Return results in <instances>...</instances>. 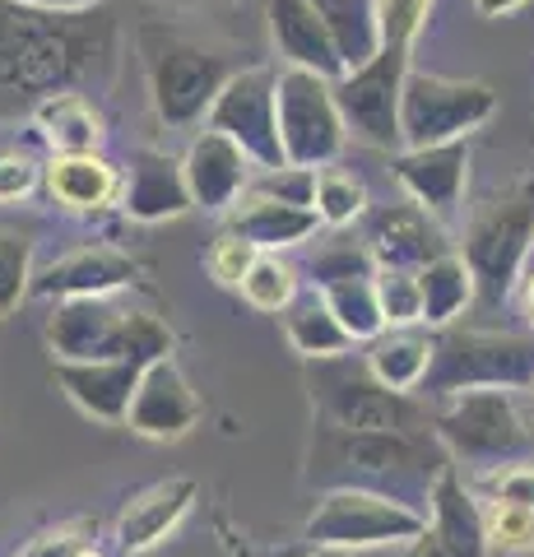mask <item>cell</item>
Wrapping results in <instances>:
<instances>
[{"label": "cell", "mask_w": 534, "mask_h": 557, "mask_svg": "<svg viewBox=\"0 0 534 557\" xmlns=\"http://www.w3.org/2000/svg\"><path fill=\"white\" fill-rule=\"evenodd\" d=\"M312 278L316 293L325 298V307L335 311V321L349 330V339H376L386 330L382 302H376V260L368 247H353V242H339V247H325L312 260Z\"/></svg>", "instance_id": "5bb4252c"}, {"label": "cell", "mask_w": 534, "mask_h": 557, "mask_svg": "<svg viewBox=\"0 0 534 557\" xmlns=\"http://www.w3.org/2000/svg\"><path fill=\"white\" fill-rule=\"evenodd\" d=\"M116 65V20L108 10L57 14L0 0V116L33 112L57 94L102 84Z\"/></svg>", "instance_id": "6da1fadb"}, {"label": "cell", "mask_w": 534, "mask_h": 557, "mask_svg": "<svg viewBox=\"0 0 534 557\" xmlns=\"http://www.w3.org/2000/svg\"><path fill=\"white\" fill-rule=\"evenodd\" d=\"M126 423H131V432L153 437V442H177L200 423V399L191 395V386H186V376L172 358L145 368Z\"/></svg>", "instance_id": "ac0fdd59"}, {"label": "cell", "mask_w": 534, "mask_h": 557, "mask_svg": "<svg viewBox=\"0 0 534 557\" xmlns=\"http://www.w3.org/2000/svg\"><path fill=\"white\" fill-rule=\"evenodd\" d=\"M122 190H126V177L108 159H98V153H57L47 163V196L65 209H79V214H98L108 205H122Z\"/></svg>", "instance_id": "cb8c5ba5"}, {"label": "cell", "mask_w": 534, "mask_h": 557, "mask_svg": "<svg viewBox=\"0 0 534 557\" xmlns=\"http://www.w3.org/2000/svg\"><path fill=\"white\" fill-rule=\"evenodd\" d=\"M433 534L451 557H484L488 553V530H484V507L470 493V483L456 479V469H446L433 487Z\"/></svg>", "instance_id": "484cf974"}, {"label": "cell", "mask_w": 534, "mask_h": 557, "mask_svg": "<svg viewBox=\"0 0 534 557\" xmlns=\"http://www.w3.org/2000/svg\"><path fill=\"white\" fill-rule=\"evenodd\" d=\"M307 395H312L316 423L344 432H433V409L413 395H400L372 376L368 358L353 354L307 362Z\"/></svg>", "instance_id": "277c9868"}, {"label": "cell", "mask_w": 534, "mask_h": 557, "mask_svg": "<svg viewBox=\"0 0 534 557\" xmlns=\"http://www.w3.org/2000/svg\"><path fill=\"white\" fill-rule=\"evenodd\" d=\"M210 131L228 135L233 145H243V153L261 172L288 163L284 145H280V108H274L270 70H237V75L223 84V94L210 108Z\"/></svg>", "instance_id": "4fadbf2b"}, {"label": "cell", "mask_w": 534, "mask_h": 557, "mask_svg": "<svg viewBox=\"0 0 534 557\" xmlns=\"http://www.w3.org/2000/svg\"><path fill=\"white\" fill-rule=\"evenodd\" d=\"M433 0H376V24H382V47H413L423 33Z\"/></svg>", "instance_id": "74e56055"}, {"label": "cell", "mask_w": 534, "mask_h": 557, "mask_svg": "<svg viewBox=\"0 0 534 557\" xmlns=\"http://www.w3.org/2000/svg\"><path fill=\"white\" fill-rule=\"evenodd\" d=\"M251 159L243 153V145H233L228 135H219L204 126L191 149L182 159V172H186V186H191V205L200 209H233L237 200L247 196L251 186Z\"/></svg>", "instance_id": "d6986e66"}, {"label": "cell", "mask_w": 534, "mask_h": 557, "mask_svg": "<svg viewBox=\"0 0 534 557\" xmlns=\"http://www.w3.org/2000/svg\"><path fill=\"white\" fill-rule=\"evenodd\" d=\"M265 20H270L274 51L288 61V70H312V75L331 79V84L349 75L339 61L331 28H325L312 0H265Z\"/></svg>", "instance_id": "e0dca14e"}, {"label": "cell", "mask_w": 534, "mask_h": 557, "mask_svg": "<svg viewBox=\"0 0 534 557\" xmlns=\"http://www.w3.org/2000/svg\"><path fill=\"white\" fill-rule=\"evenodd\" d=\"M525 0H474L479 14H507V10H521Z\"/></svg>", "instance_id": "bcb514c9"}, {"label": "cell", "mask_w": 534, "mask_h": 557, "mask_svg": "<svg viewBox=\"0 0 534 557\" xmlns=\"http://www.w3.org/2000/svg\"><path fill=\"white\" fill-rule=\"evenodd\" d=\"M316 228H321L316 209H293L270 196H256V190H247V196L228 209V233L251 242L256 251L298 247V242H307Z\"/></svg>", "instance_id": "d4e9b609"}, {"label": "cell", "mask_w": 534, "mask_h": 557, "mask_svg": "<svg viewBox=\"0 0 534 557\" xmlns=\"http://www.w3.org/2000/svg\"><path fill=\"white\" fill-rule=\"evenodd\" d=\"M433 437L446 446V456L484 469L511 465L530 450V428L511 391H470L442 399L433 409Z\"/></svg>", "instance_id": "52a82bcc"}, {"label": "cell", "mask_w": 534, "mask_h": 557, "mask_svg": "<svg viewBox=\"0 0 534 557\" xmlns=\"http://www.w3.org/2000/svg\"><path fill=\"white\" fill-rule=\"evenodd\" d=\"M145 65H149V94L153 112L167 126H196L200 116H210L214 98L223 94L237 70L228 57L204 51L186 38H163V33H145Z\"/></svg>", "instance_id": "ba28073f"}, {"label": "cell", "mask_w": 534, "mask_h": 557, "mask_svg": "<svg viewBox=\"0 0 534 557\" xmlns=\"http://www.w3.org/2000/svg\"><path fill=\"white\" fill-rule=\"evenodd\" d=\"M316 219L325 228H349L368 214V186L353 177V172H339V168H321L316 172Z\"/></svg>", "instance_id": "d6a6232c"}, {"label": "cell", "mask_w": 534, "mask_h": 557, "mask_svg": "<svg viewBox=\"0 0 534 557\" xmlns=\"http://www.w3.org/2000/svg\"><path fill=\"white\" fill-rule=\"evenodd\" d=\"M243 298L256 307V311H284L293 298H298V270L280 260L274 251H261L256 265L247 270L243 278Z\"/></svg>", "instance_id": "836d02e7"}, {"label": "cell", "mask_w": 534, "mask_h": 557, "mask_svg": "<svg viewBox=\"0 0 534 557\" xmlns=\"http://www.w3.org/2000/svg\"><path fill=\"white\" fill-rule=\"evenodd\" d=\"M33 288V228L0 223V321L28 298Z\"/></svg>", "instance_id": "1f68e13d"}, {"label": "cell", "mask_w": 534, "mask_h": 557, "mask_svg": "<svg viewBox=\"0 0 534 557\" xmlns=\"http://www.w3.org/2000/svg\"><path fill=\"white\" fill-rule=\"evenodd\" d=\"M423 530H427V511L405 507V502L382 497V493H363V487H335V493H325L302 525L307 544L335 548V553L409 544Z\"/></svg>", "instance_id": "9c48e42d"}, {"label": "cell", "mask_w": 534, "mask_h": 557, "mask_svg": "<svg viewBox=\"0 0 534 557\" xmlns=\"http://www.w3.org/2000/svg\"><path fill=\"white\" fill-rule=\"evenodd\" d=\"M497 112V94L479 79H446L427 70H409L400 98V149H433L451 139H470Z\"/></svg>", "instance_id": "30bf717a"}, {"label": "cell", "mask_w": 534, "mask_h": 557, "mask_svg": "<svg viewBox=\"0 0 534 557\" xmlns=\"http://www.w3.org/2000/svg\"><path fill=\"white\" fill-rule=\"evenodd\" d=\"M122 209L135 223H159V219H177L186 209H196L182 163L163 149H135L131 172H126V190H122Z\"/></svg>", "instance_id": "44dd1931"}, {"label": "cell", "mask_w": 534, "mask_h": 557, "mask_svg": "<svg viewBox=\"0 0 534 557\" xmlns=\"http://www.w3.org/2000/svg\"><path fill=\"white\" fill-rule=\"evenodd\" d=\"M484 530H488V548H502V553L534 548V511H525V507L488 502L484 507Z\"/></svg>", "instance_id": "f35d334b"}, {"label": "cell", "mask_w": 534, "mask_h": 557, "mask_svg": "<svg viewBox=\"0 0 534 557\" xmlns=\"http://www.w3.org/2000/svg\"><path fill=\"white\" fill-rule=\"evenodd\" d=\"M376 302L390 325H423V293L413 270H376Z\"/></svg>", "instance_id": "e575fe53"}, {"label": "cell", "mask_w": 534, "mask_h": 557, "mask_svg": "<svg viewBox=\"0 0 534 557\" xmlns=\"http://www.w3.org/2000/svg\"><path fill=\"white\" fill-rule=\"evenodd\" d=\"M316 14L331 28L344 70L368 65L382 51V24H376V0H312Z\"/></svg>", "instance_id": "f1b7e54d"}, {"label": "cell", "mask_w": 534, "mask_h": 557, "mask_svg": "<svg viewBox=\"0 0 534 557\" xmlns=\"http://www.w3.org/2000/svg\"><path fill=\"white\" fill-rule=\"evenodd\" d=\"M446 446L433 432H344L316 423L312 450H307V479L325 493L335 487H363V493L395 497L405 507L433 502V487L446 474Z\"/></svg>", "instance_id": "7a4b0ae2"}, {"label": "cell", "mask_w": 534, "mask_h": 557, "mask_svg": "<svg viewBox=\"0 0 534 557\" xmlns=\"http://www.w3.org/2000/svg\"><path fill=\"white\" fill-rule=\"evenodd\" d=\"M464 177H470V139L395 153V182L409 190L413 205H423L427 214L442 219V223L460 214Z\"/></svg>", "instance_id": "2e32d148"}, {"label": "cell", "mask_w": 534, "mask_h": 557, "mask_svg": "<svg viewBox=\"0 0 534 557\" xmlns=\"http://www.w3.org/2000/svg\"><path fill=\"white\" fill-rule=\"evenodd\" d=\"M530 405H534V386H530Z\"/></svg>", "instance_id": "c3c4849f"}, {"label": "cell", "mask_w": 534, "mask_h": 557, "mask_svg": "<svg viewBox=\"0 0 534 557\" xmlns=\"http://www.w3.org/2000/svg\"><path fill=\"white\" fill-rule=\"evenodd\" d=\"M135 260L112 251V247H84L75 256L47 265L42 274H33V298H57V302H71V298H112L116 288L135 284Z\"/></svg>", "instance_id": "ffe728a7"}, {"label": "cell", "mask_w": 534, "mask_h": 557, "mask_svg": "<svg viewBox=\"0 0 534 557\" xmlns=\"http://www.w3.org/2000/svg\"><path fill=\"white\" fill-rule=\"evenodd\" d=\"M409 51L413 47H382L368 65L349 70V75L335 84L344 131L372 149L400 153V98H405V79H409Z\"/></svg>", "instance_id": "7c38bea8"}, {"label": "cell", "mask_w": 534, "mask_h": 557, "mask_svg": "<svg viewBox=\"0 0 534 557\" xmlns=\"http://www.w3.org/2000/svg\"><path fill=\"white\" fill-rule=\"evenodd\" d=\"M38 163L24 159V153H0V200H20L38 186Z\"/></svg>", "instance_id": "b9f144b4"}, {"label": "cell", "mask_w": 534, "mask_h": 557, "mask_svg": "<svg viewBox=\"0 0 534 557\" xmlns=\"http://www.w3.org/2000/svg\"><path fill=\"white\" fill-rule=\"evenodd\" d=\"M274 108H280V145L293 168H331L344 153V116L335 102V84L312 70L274 75Z\"/></svg>", "instance_id": "8fae6325"}, {"label": "cell", "mask_w": 534, "mask_h": 557, "mask_svg": "<svg viewBox=\"0 0 534 557\" xmlns=\"http://www.w3.org/2000/svg\"><path fill=\"white\" fill-rule=\"evenodd\" d=\"M419 293H423V325L427 330H451L456 317L474 302V278L470 265L451 251L419 270Z\"/></svg>", "instance_id": "4dcf8cb0"}, {"label": "cell", "mask_w": 534, "mask_h": 557, "mask_svg": "<svg viewBox=\"0 0 534 557\" xmlns=\"http://www.w3.org/2000/svg\"><path fill=\"white\" fill-rule=\"evenodd\" d=\"M530 251H534V182L521 177L502 196H493L464 228L460 260L470 265L474 302L484 311L502 307L516 293V284H521Z\"/></svg>", "instance_id": "8992f818"}, {"label": "cell", "mask_w": 534, "mask_h": 557, "mask_svg": "<svg viewBox=\"0 0 534 557\" xmlns=\"http://www.w3.org/2000/svg\"><path fill=\"white\" fill-rule=\"evenodd\" d=\"M521 311H525V321H530V330H534V270L521 278Z\"/></svg>", "instance_id": "f6af8a7d"}, {"label": "cell", "mask_w": 534, "mask_h": 557, "mask_svg": "<svg viewBox=\"0 0 534 557\" xmlns=\"http://www.w3.org/2000/svg\"><path fill=\"white\" fill-rule=\"evenodd\" d=\"M20 5H33V10H57V14H84V10H102L108 0H20Z\"/></svg>", "instance_id": "ee69618b"}, {"label": "cell", "mask_w": 534, "mask_h": 557, "mask_svg": "<svg viewBox=\"0 0 534 557\" xmlns=\"http://www.w3.org/2000/svg\"><path fill=\"white\" fill-rule=\"evenodd\" d=\"M89 520H79V525H61V530H47L38 534L33 544L20 553V557H79V553H89Z\"/></svg>", "instance_id": "60d3db41"}, {"label": "cell", "mask_w": 534, "mask_h": 557, "mask_svg": "<svg viewBox=\"0 0 534 557\" xmlns=\"http://www.w3.org/2000/svg\"><path fill=\"white\" fill-rule=\"evenodd\" d=\"M433 339L427 325H390L368 344V368L382 386L413 395L427 376V362H433Z\"/></svg>", "instance_id": "4316f807"}, {"label": "cell", "mask_w": 534, "mask_h": 557, "mask_svg": "<svg viewBox=\"0 0 534 557\" xmlns=\"http://www.w3.org/2000/svg\"><path fill=\"white\" fill-rule=\"evenodd\" d=\"M196 502V483L191 479H163L145 487L140 497L126 502L122 520H116V544H122L126 553H149L159 548L163 539L182 525V516L191 511Z\"/></svg>", "instance_id": "603a6c76"}, {"label": "cell", "mask_w": 534, "mask_h": 557, "mask_svg": "<svg viewBox=\"0 0 534 557\" xmlns=\"http://www.w3.org/2000/svg\"><path fill=\"white\" fill-rule=\"evenodd\" d=\"M470 493L484 497V502H502V507L534 511V465H525V460L497 465V469H488V474L470 487Z\"/></svg>", "instance_id": "d590c367"}, {"label": "cell", "mask_w": 534, "mask_h": 557, "mask_svg": "<svg viewBox=\"0 0 534 557\" xmlns=\"http://www.w3.org/2000/svg\"><path fill=\"white\" fill-rule=\"evenodd\" d=\"M302 557H344V553H335V548H312V553H302Z\"/></svg>", "instance_id": "7dc6e473"}, {"label": "cell", "mask_w": 534, "mask_h": 557, "mask_svg": "<svg viewBox=\"0 0 534 557\" xmlns=\"http://www.w3.org/2000/svg\"><path fill=\"white\" fill-rule=\"evenodd\" d=\"M395 557H451V553L442 548V539L433 534V525H427L419 539H409V544H405L400 553H395Z\"/></svg>", "instance_id": "7bdbcfd3"}, {"label": "cell", "mask_w": 534, "mask_h": 557, "mask_svg": "<svg viewBox=\"0 0 534 557\" xmlns=\"http://www.w3.org/2000/svg\"><path fill=\"white\" fill-rule=\"evenodd\" d=\"M47 344L57 362H153L172 358V330L153 311L116 307L112 298H71L47 317Z\"/></svg>", "instance_id": "3957f363"}, {"label": "cell", "mask_w": 534, "mask_h": 557, "mask_svg": "<svg viewBox=\"0 0 534 557\" xmlns=\"http://www.w3.org/2000/svg\"><path fill=\"white\" fill-rule=\"evenodd\" d=\"M368 251L376 260V270H413L451 256L442 219H433L423 205L400 200V205H382L368 219Z\"/></svg>", "instance_id": "9a60e30c"}, {"label": "cell", "mask_w": 534, "mask_h": 557, "mask_svg": "<svg viewBox=\"0 0 534 557\" xmlns=\"http://www.w3.org/2000/svg\"><path fill=\"white\" fill-rule=\"evenodd\" d=\"M534 386V330L511 335V330H437L433 362L419 395L456 399L470 391H530Z\"/></svg>", "instance_id": "5b68a950"}, {"label": "cell", "mask_w": 534, "mask_h": 557, "mask_svg": "<svg viewBox=\"0 0 534 557\" xmlns=\"http://www.w3.org/2000/svg\"><path fill=\"white\" fill-rule=\"evenodd\" d=\"M33 121L42 126L47 145L57 153H94L102 139V116L84 94H57L33 108Z\"/></svg>", "instance_id": "f546056e"}, {"label": "cell", "mask_w": 534, "mask_h": 557, "mask_svg": "<svg viewBox=\"0 0 534 557\" xmlns=\"http://www.w3.org/2000/svg\"><path fill=\"white\" fill-rule=\"evenodd\" d=\"M280 317H284V335H288V344L298 348L307 362L344 358V354L353 348L349 330L335 321V311L325 307L321 293H298V298H293V302L280 311Z\"/></svg>", "instance_id": "83f0119b"}, {"label": "cell", "mask_w": 534, "mask_h": 557, "mask_svg": "<svg viewBox=\"0 0 534 557\" xmlns=\"http://www.w3.org/2000/svg\"><path fill=\"white\" fill-rule=\"evenodd\" d=\"M247 190H256V196H270V200H280V205H293V209H312L316 205V172L284 163V168L256 172Z\"/></svg>", "instance_id": "8d00e7d4"}, {"label": "cell", "mask_w": 534, "mask_h": 557, "mask_svg": "<svg viewBox=\"0 0 534 557\" xmlns=\"http://www.w3.org/2000/svg\"><path fill=\"white\" fill-rule=\"evenodd\" d=\"M140 376H145L140 362H122V358H112V362H57L61 391L89 418H102V423H126L131 399L140 391Z\"/></svg>", "instance_id": "7402d4cb"}, {"label": "cell", "mask_w": 534, "mask_h": 557, "mask_svg": "<svg viewBox=\"0 0 534 557\" xmlns=\"http://www.w3.org/2000/svg\"><path fill=\"white\" fill-rule=\"evenodd\" d=\"M256 256H261V251H256L251 242L223 233V237H214V247L204 251V265H210V274L219 278V284H237V288H243V278L256 265Z\"/></svg>", "instance_id": "ab89813d"}]
</instances>
